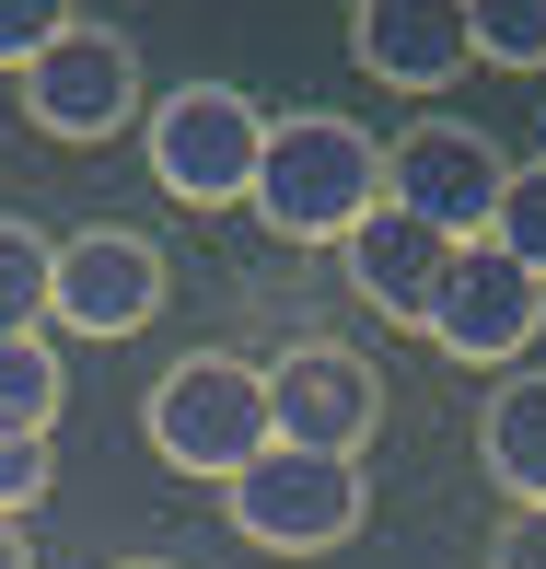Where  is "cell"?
Masks as SVG:
<instances>
[{
	"label": "cell",
	"instance_id": "1",
	"mask_svg": "<svg viewBox=\"0 0 546 569\" xmlns=\"http://www.w3.org/2000/svg\"><path fill=\"white\" fill-rule=\"evenodd\" d=\"M384 198V140L337 106H291L268 117V151H256V198L245 210L279 232V244H337L360 210Z\"/></svg>",
	"mask_w": 546,
	"mask_h": 569
},
{
	"label": "cell",
	"instance_id": "2",
	"mask_svg": "<svg viewBox=\"0 0 546 569\" xmlns=\"http://www.w3.org/2000/svg\"><path fill=\"white\" fill-rule=\"evenodd\" d=\"M140 430H151V453H163L175 477H210V488H232L256 453L279 442V430H268V360H232V349L175 360V372L151 383Z\"/></svg>",
	"mask_w": 546,
	"mask_h": 569
},
{
	"label": "cell",
	"instance_id": "3",
	"mask_svg": "<svg viewBox=\"0 0 546 569\" xmlns=\"http://www.w3.org/2000/svg\"><path fill=\"white\" fill-rule=\"evenodd\" d=\"M151 140V187L175 210H245L256 198V151H268V106L232 82H175L163 106L140 117Z\"/></svg>",
	"mask_w": 546,
	"mask_h": 569
},
{
	"label": "cell",
	"instance_id": "4",
	"mask_svg": "<svg viewBox=\"0 0 546 569\" xmlns=\"http://www.w3.org/2000/svg\"><path fill=\"white\" fill-rule=\"evenodd\" d=\"M221 500H232V535H245V547H268V558H326V547H349V535H360L373 477H360V453H291V442H268Z\"/></svg>",
	"mask_w": 546,
	"mask_h": 569
},
{
	"label": "cell",
	"instance_id": "5",
	"mask_svg": "<svg viewBox=\"0 0 546 569\" xmlns=\"http://www.w3.org/2000/svg\"><path fill=\"white\" fill-rule=\"evenodd\" d=\"M500 187H512V151L488 140V128H465V117H419V128L384 140V198H396L407 221L454 232V244H477V232H488Z\"/></svg>",
	"mask_w": 546,
	"mask_h": 569
},
{
	"label": "cell",
	"instance_id": "6",
	"mask_svg": "<svg viewBox=\"0 0 546 569\" xmlns=\"http://www.w3.org/2000/svg\"><path fill=\"white\" fill-rule=\"evenodd\" d=\"M419 326H430L441 360H465V372H512V360L535 349V326H546V279L512 268V256L477 232V244H454V268H441Z\"/></svg>",
	"mask_w": 546,
	"mask_h": 569
},
{
	"label": "cell",
	"instance_id": "7",
	"mask_svg": "<svg viewBox=\"0 0 546 569\" xmlns=\"http://www.w3.org/2000/svg\"><path fill=\"white\" fill-rule=\"evenodd\" d=\"M163 291H175L163 244H151V232H128V221L70 232L59 268H47V315H59L70 338H140V326L163 315Z\"/></svg>",
	"mask_w": 546,
	"mask_h": 569
},
{
	"label": "cell",
	"instance_id": "8",
	"mask_svg": "<svg viewBox=\"0 0 546 569\" xmlns=\"http://www.w3.org/2000/svg\"><path fill=\"white\" fill-rule=\"evenodd\" d=\"M12 82H23V117H36L47 140H117V128L140 117V47H128L117 23H70Z\"/></svg>",
	"mask_w": 546,
	"mask_h": 569
},
{
	"label": "cell",
	"instance_id": "9",
	"mask_svg": "<svg viewBox=\"0 0 546 569\" xmlns=\"http://www.w3.org/2000/svg\"><path fill=\"white\" fill-rule=\"evenodd\" d=\"M268 430L291 453H360L384 430V372L337 338H302L268 360Z\"/></svg>",
	"mask_w": 546,
	"mask_h": 569
},
{
	"label": "cell",
	"instance_id": "10",
	"mask_svg": "<svg viewBox=\"0 0 546 569\" xmlns=\"http://www.w3.org/2000/svg\"><path fill=\"white\" fill-rule=\"evenodd\" d=\"M337 268H349V291L373 302L384 326H419L430 291H441V268H454V232H430V221H407L396 198H373V210L337 232Z\"/></svg>",
	"mask_w": 546,
	"mask_h": 569
},
{
	"label": "cell",
	"instance_id": "11",
	"mask_svg": "<svg viewBox=\"0 0 546 569\" xmlns=\"http://www.w3.org/2000/svg\"><path fill=\"white\" fill-rule=\"evenodd\" d=\"M349 59L396 93H441L477 70L465 47V0H349Z\"/></svg>",
	"mask_w": 546,
	"mask_h": 569
},
{
	"label": "cell",
	"instance_id": "12",
	"mask_svg": "<svg viewBox=\"0 0 546 569\" xmlns=\"http://www.w3.org/2000/svg\"><path fill=\"white\" fill-rule=\"evenodd\" d=\"M477 465L512 511H546V372H500V396L477 419Z\"/></svg>",
	"mask_w": 546,
	"mask_h": 569
},
{
	"label": "cell",
	"instance_id": "13",
	"mask_svg": "<svg viewBox=\"0 0 546 569\" xmlns=\"http://www.w3.org/2000/svg\"><path fill=\"white\" fill-rule=\"evenodd\" d=\"M70 407V372L47 338H0V430H23V442H47Z\"/></svg>",
	"mask_w": 546,
	"mask_h": 569
},
{
	"label": "cell",
	"instance_id": "14",
	"mask_svg": "<svg viewBox=\"0 0 546 569\" xmlns=\"http://www.w3.org/2000/svg\"><path fill=\"white\" fill-rule=\"evenodd\" d=\"M47 268H59V232L0 221V338H36L47 326Z\"/></svg>",
	"mask_w": 546,
	"mask_h": 569
},
{
	"label": "cell",
	"instance_id": "15",
	"mask_svg": "<svg viewBox=\"0 0 546 569\" xmlns=\"http://www.w3.org/2000/svg\"><path fill=\"white\" fill-rule=\"evenodd\" d=\"M465 47L488 70H546V0H465Z\"/></svg>",
	"mask_w": 546,
	"mask_h": 569
},
{
	"label": "cell",
	"instance_id": "16",
	"mask_svg": "<svg viewBox=\"0 0 546 569\" xmlns=\"http://www.w3.org/2000/svg\"><path fill=\"white\" fill-rule=\"evenodd\" d=\"M488 244H500L512 268H535V279H546V151H535V163H512L500 210H488Z\"/></svg>",
	"mask_w": 546,
	"mask_h": 569
},
{
	"label": "cell",
	"instance_id": "17",
	"mask_svg": "<svg viewBox=\"0 0 546 569\" xmlns=\"http://www.w3.org/2000/svg\"><path fill=\"white\" fill-rule=\"evenodd\" d=\"M82 23V0H0V70H23L36 47H59Z\"/></svg>",
	"mask_w": 546,
	"mask_h": 569
},
{
	"label": "cell",
	"instance_id": "18",
	"mask_svg": "<svg viewBox=\"0 0 546 569\" xmlns=\"http://www.w3.org/2000/svg\"><path fill=\"white\" fill-rule=\"evenodd\" d=\"M47 477H59V453L23 442V430H0V523H23V511L47 500Z\"/></svg>",
	"mask_w": 546,
	"mask_h": 569
},
{
	"label": "cell",
	"instance_id": "19",
	"mask_svg": "<svg viewBox=\"0 0 546 569\" xmlns=\"http://www.w3.org/2000/svg\"><path fill=\"white\" fill-rule=\"evenodd\" d=\"M488 569H546V511H512L500 547H488Z\"/></svg>",
	"mask_w": 546,
	"mask_h": 569
},
{
	"label": "cell",
	"instance_id": "20",
	"mask_svg": "<svg viewBox=\"0 0 546 569\" xmlns=\"http://www.w3.org/2000/svg\"><path fill=\"white\" fill-rule=\"evenodd\" d=\"M0 569H36V547H23V523H0Z\"/></svg>",
	"mask_w": 546,
	"mask_h": 569
},
{
	"label": "cell",
	"instance_id": "21",
	"mask_svg": "<svg viewBox=\"0 0 546 569\" xmlns=\"http://www.w3.org/2000/svg\"><path fill=\"white\" fill-rule=\"evenodd\" d=\"M117 569H175V558H117Z\"/></svg>",
	"mask_w": 546,
	"mask_h": 569
}]
</instances>
